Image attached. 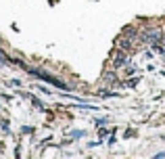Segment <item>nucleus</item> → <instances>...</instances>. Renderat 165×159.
Wrapping results in <instances>:
<instances>
[{"label": "nucleus", "instance_id": "obj_1", "mask_svg": "<svg viewBox=\"0 0 165 159\" xmlns=\"http://www.w3.org/2000/svg\"><path fill=\"white\" fill-rule=\"evenodd\" d=\"M142 40H144V42H148V44L159 42V40H161V29H146V32L142 34Z\"/></svg>", "mask_w": 165, "mask_h": 159}, {"label": "nucleus", "instance_id": "obj_2", "mask_svg": "<svg viewBox=\"0 0 165 159\" xmlns=\"http://www.w3.org/2000/svg\"><path fill=\"white\" fill-rule=\"evenodd\" d=\"M113 63H115V67H121V65L126 63V55L117 52V55H115V59H113Z\"/></svg>", "mask_w": 165, "mask_h": 159}, {"label": "nucleus", "instance_id": "obj_3", "mask_svg": "<svg viewBox=\"0 0 165 159\" xmlns=\"http://www.w3.org/2000/svg\"><path fill=\"white\" fill-rule=\"evenodd\" d=\"M155 48H157V52H161V55H165V38H161L159 42H155Z\"/></svg>", "mask_w": 165, "mask_h": 159}]
</instances>
